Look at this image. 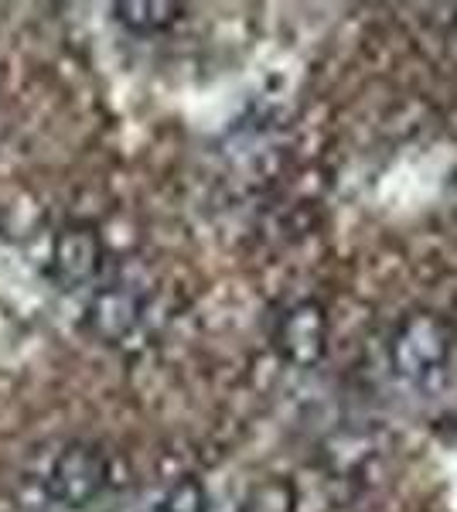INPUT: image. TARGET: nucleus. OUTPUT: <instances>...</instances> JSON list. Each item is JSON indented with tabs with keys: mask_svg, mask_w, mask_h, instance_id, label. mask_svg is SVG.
<instances>
[{
	"mask_svg": "<svg viewBox=\"0 0 457 512\" xmlns=\"http://www.w3.org/2000/svg\"><path fill=\"white\" fill-rule=\"evenodd\" d=\"M454 355V328L434 311H413L400 321L389 342V366L403 383L434 390L444 383Z\"/></svg>",
	"mask_w": 457,
	"mask_h": 512,
	"instance_id": "f257e3e1",
	"label": "nucleus"
},
{
	"mask_svg": "<svg viewBox=\"0 0 457 512\" xmlns=\"http://www.w3.org/2000/svg\"><path fill=\"white\" fill-rule=\"evenodd\" d=\"M106 485H110V458H106L103 448L86 441L65 444L55 454L45 478L48 499H55L65 509L93 506L99 495L106 492Z\"/></svg>",
	"mask_w": 457,
	"mask_h": 512,
	"instance_id": "f03ea898",
	"label": "nucleus"
},
{
	"mask_svg": "<svg viewBox=\"0 0 457 512\" xmlns=\"http://www.w3.org/2000/svg\"><path fill=\"white\" fill-rule=\"evenodd\" d=\"M106 243L93 222H69L52 239L48 256V280L65 294L96 287L106 270Z\"/></svg>",
	"mask_w": 457,
	"mask_h": 512,
	"instance_id": "7ed1b4c3",
	"label": "nucleus"
},
{
	"mask_svg": "<svg viewBox=\"0 0 457 512\" xmlns=\"http://www.w3.org/2000/svg\"><path fill=\"white\" fill-rule=\"evenodd\" d=\"M147 311V291L134 280H106L86 304V332L106 345H120L140 328Z\"/></svg>",
	"mask_w": 457,
	"mask_h": 512,
	"instance_id": "20e7f679",
	"label": "nucleus"
},
{
	"mask_svg": "<svg viewBox=\"0 0 457 512\" xmlns=\"http://www.w3.org/2000/svg\"><path fill=\"white\" fill-rule=\"evenodd\" d=\"M277 352L290 366L314 369L328 352V311L318 301H297L280 315L273 332Z\"/></svg>",
	"mask_w": 457,
	"mask_h": 512,
	"instance_id": "39448f33",
	"label": "nucleus"
},
{
	"mask_svg": "<svg viewBox=\"0 0 457 512\" xmlns=\"http://www.w3.org/2000/svg\"><path fill=\"white\" fill-rule=\"evenodd\" d=\"M181 11H185L181 4H164V0H123V4H113L116 24L137 38L168 31L174 21H181Z\"/></svg>",
	"mask_w": 457,
	"mask_h": 512,
	"instance_id": "423d86ee",
	"label": "nucleus"
},
{
	"mask_svg": "<svg viewBox=\"0 0 457 512\" xmlns=\"http://www.w3.org/2000/svg\"><path fill=\"white\" fill-rule=\"evenodd\" d=\"M239 512H297V492L287 478H263L246 492Z\"/></svg>",
	"mask_w": 457,
	"mask_h": 512,
	"instance_id": "0eeeda50",
	"label": "nucleus"
},
{
	"mask_svg": "<svg viewBox=\"0 0 457 512\" xmlns=\"http://www.w3.org/2000/svg\"><path fill=\"white\" fill-rule=\"evenodd\" d=\"M157 512H209V492L195 475H181L157 502Z\"/></svg>",
	"mask_w": 457,
	"mask_h": 512,
	"instance_id": "6e6552de",
	"label": "nucleus"
},
{
	"mask_svg": "<svg viewBox=\"0 0 457 512\" xmlns=\"http://www.w3.org/2000/svg\"><path fill=\"white\" fill-rule=\"evenodd\" d=\"M454 24H457V11H454Z\"/></svg>",
	"mask_w": 457,
	"mask_h": 512,
	"instance_id": "1a4fd4ad",
	"label": "nucleus"
}]
</instances>
